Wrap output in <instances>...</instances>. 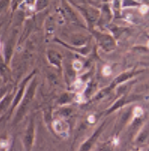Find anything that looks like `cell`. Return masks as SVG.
Segmentation results:
<instances>
[{
  "label": "cell",
  "mask_w": 149,
  "mask_h": 151,
  "mask_svg": "<svg viewBox=\"0 0 149 151\" xmlns=\"http://www.w3.org/2000/svg\"><path fill=\"white\" fill-rule=\"evenodd\" d=\"M35 89H36V81L34 80L31 84H30L29 88H28V90H27L26 95H25L24 99H23V101H22L21 106L19 107L18 112H17V114H16V121H18L19 119H21L22 117H23V115H24L25 111H26L27 106L29 105V103L31 102L33 96H34Z\"/></svg>",
  "instance_id": "6da1fadb"
},
{
  "label": "cell",
  "mask_w": 149,
  "mask_h": 151,
  "mask_svg": "<svg viewBox=\"0 0 149 151\" xmlns=\"http://www.w3.org/2000/svg\"><path fill=\"white\" fill-rule=\"evenodd\" d=\"M96 38L98 44L100 45V47L102 49H104L105 51H111L115 48V40L113 39L112 35L108 34V33H96Z\"/></svg>",
  "instance_id": "7a4b0ae2"
},
{
  "label": "cell",
  "mask_w": 149,
  "mask_h": 151,
  "mask_svg": "<svg viewBox=\"0 0 149 151\" xmlns=\"http://www.w3.org/2000/svg\"><path fill=\"white\" fill-rule=\"evenodd\" d=\"M63 10H64V13H65V15H66V18H68L69 21L75 23V24H78V25L83 24L82 19L80 18L79 14L77 13L75 10H74L68 3H64Z\"/></svg>",
  "instance_id": "3957f363"
},
{
  "label": "cell",
  "mask_w": 149,
  "mask_h": 151,
  "mask_svg": "<svg viewBox=\"0 0 149 151\" xmlns=\"http://www.w3.org/2000/svg\"><path fill=\"white\" fill-rule=\"evenodd\" d=\"M47 58L49 63L56 68H61L62 64V56L59 52L55 50H48L47 51Z\"/></svg>",
  "instance_id": "277c9868"
},
{
  "label": "cell",
  "mask_w": 149,
  "mask_h": 151,
  "mask_svg": "<svg viewBox=\"0 0 149 151\" xmlns=\"http://www.w3.org/2000/svg\"><path fill=\"white\" fill-rule=\"evenodd\" d=\"M88 41V37H86L85 35L80 34V33H72L69 35V40L68 42L71 45L79 47V46L86 45V42Z\"/></svg>",
  "instance_id": "5b68a950"
},
{
  "label": "cell",
  "mask_w": 149,
  "mask_h": 151,
  "mask_svg": "<svg viewBox=\"0 0 149 151\" xmlns=\"http://www.w3.org/2000/svg\"><path fill=\"white\" fill-rule=\"evenodd\" d=\"M79 9L82 10V13L85 16V19L87 21L95 22L97 19L99 18L100 12L97 9L92 8V7H79Z\"/></svg>",
  "instance_id": "8992f818"
},
{
  "label": "cell",
  "mask_w": 149,
  "mask_h": 151,
  "mask_svg": "<svg viewBox=\"0 0 149 151\" xmlns=\"http://www.w3.org/2000/svg\"><path fill=\"white\" fill-rule=\"evenodd\" d=\"M33 139H34V126H33V122H31L29 127L27 128L26 133H25V136H24V144L28 150L31 149Z\"/></svg>",
  "instance_id": "52a82bcc"
},
{
  "label": "cell",
  "mask_w": 149,
  "mask_h": 151,
  "mask_svg": "<svg viewBox=\"0 0 149 151\" xmlns=\"http://www.w3.org/2000/svg\"><path fill=\"white\" fill-rule=\"evenodd\" d=\"M53 128H54V130L58 133V134L65 136V135H67V133H68L69 127H68V124L66 123L64 120L59 119V120L54 121V123H53Z\"/></svg>",
  "instance_id": "ba28073f"
},
{
  "label": "cell",
  "mask_w": 149,
  "mask_h": 151,
  "mask_svg": "<svg viewBox=\"0 0 149 151\" xmlns=\"http://www.w3.org/2000/svg\"><path fill=\"white\" fill-rule=\"evenodd\" d=\"M45 35L46 38L52 37L54 35V31H55V19L53 18L52 16L48 17L47 19L45 20Z\"/></svg>",
  "instance_id": "9c48e42d"
},
{
  "label": "cell",
  "mask_w": 149,
  "mask_h": 151,
  "mask_svg": "<svg viewBox=\"0 0 149 151\" xmlns=\"http://www.w3.org/2000/svg\"><path fill=\"white\" fill-rule=\"evenodd\" d=\"M111 10L115 17H120L122 11V0H111Z\"/></svg>",
  "instance_id": "30bf717a"
},
{
  "label": "cell",
  "mask_w": 149,
  "mask_h": 151,
  "mask_svg": "<svg viewBox=\"0 0 149 151\" xmlns=\"http://www.w3.org/2000/svg\"><path fill=\"white\" fill-rule=\"evenodd\" d=\"M49 4V0H36L34 5V10L36 11H41V10L45 9Z\"/></svg>",
  "instance_id": "8fae6325"
},
{
  "label": "cell",
  "mask_w": 149,
  "mask_h": 151,
  "mask_svg": "<svg viewBox=\"0 0 149 151\" xmlns=\"http://www.w3.org/2000/svg\"><path fill=\"white\" fill-rule=\"evenodd\" d=\"M99 133H100V130H98V131H96V133H95L93 136H92V138H90V139H89L88 141H87V142L85 143V144H84L83 146H82V150H81V151H88L89 148L91 147L92 143H93V142L95 141V139H96L97 136L99 135Z\"/></svg>",
  "instance_id": "7c38bea8"
},
{
  "label": "cell",
  "mask_w": 149,
  "mask_h": 151,
  "mask_svg": "<svg viewBox=\"0 0 149 151\" xmlns=\"http://www.w3.org/2000/svg\"><path fill=\"white\" fill-rule=\"evenodd\" d=\"M140 6V4L135 0H122V8H126V7H136Z\"/></svg>",
  "instance_id": "4fadbf2b"
},
{
  "label": "cell",
  "mask_w": 149,
  "mask_h": 151,
  "mask_svg": "<svg viewBox=\"0 0 149 151\" xmlns=\"http://www.w3.org/2000/svg\"><path fill=\"white\" fill-rule=\"evenodd\" d=\"M10 100H11V97H10L9 95L5 97L4 99H2V101L0 102V112L6 110V108L8 107L9 103H10Z\"/></svg>",
  "instance_id": "5bb4252c"
},
{
  "label": "cell",
  "mask_w": 149,
  "mask_h": 151,
  "mask_svg": "<svg viewBox=\"0 0 149 151\" xmlns=\"http://www.w3.org/2000/svg\"><path fill=\"white\" fill-rule=\"evenodd\" d=\"M11 0H0V15L3 13V11L6 10L7 7L9 6Z\"/></svg>",
  "instance_id": "9a60e30c"
},
{
  "label": "cell",
  "mask_w": 149,
  "mask_h": 151,
  "mask_svg": "<svg viewBox=\"0 0 149 151\" xmlns=\"http://www.w3.org/2000/svg\"><path fill=\"white\" fill-rule=\"evenodd\" d=\"M82 67H83V63H82L81 61L75 60V61L73 62L72 68H73V70H74V71H79V70H81Z\"/></svg>",
  "instance_id": "2e32d148"
},
{
  "label": "cell",
  "mask_w": 149,
  "mask_h": 151,
  "mask_svg": "<svg viewBox=\"0 0 149 151\" xmlns=\"http://www.w3.org/2000/svg\"><path fill=\"white\" fill-rule=\"evenodd\" d=\"M143 114V110L142 108H140V107H136V108L133 110V115H134L135 117H140L142 116Z\"/></svg>",
  "instance_id": "e0dca14e"
},
{
  "label": "cell",
  "mask_w": 149,
  "mask_h": 151,
  "mask_svg": "<svg viewBox=\"0 0 149 151\" xmlns=\"http://www.w3.org/2000/svg\"><path fill=\"white\" fill-rule=\"evenodd\" d=\"M82 87H83V81L80 80V79L76 80L75 83H74V88H75V90H79V89H81Z\"/></svg>",
  "instance_id": "ac0fdd59"
},
{
  "label": "cell",
  "mask_w": 149,
  "mask_h": 151,
  "mask_svg": "<svg viewBox=\"0 0 149 151\" xmlns=\"http://www.w3.org/2000/svg\"><path fill=\"white\" fill-rule=\"evenodd\" d=\"M102 73H103L105 76H108V75H110V74L112 73L111 67H110V66H105V67L103 68V70H102Z\"/></svg>",
  "instance_id": "d6986e66"
},
{
  "label": "cell",
  "mask_w": 149,
  "mask_h": 151,
  "mask_svg": "<svg viewBox=\"0 0 149 151\" xmlns=\"http://www.w3.org/2000/svg\"><path fill=\"white\" fill-rule=\"evenodd\" d=\"M5 91H6V89H3V88H1V89H0V100H1V98H2V97H3V95H4V92Z\"/></svg>",
  "instance_id": "ffe728a7"
},
{
  "label": "cell",
  "mask_w": 149,
  "mask_h": 151,
  "mask_svg": "<svg viewBox=\"0 0 149 151\" xmlns=\"http://www.w3.org/2000/svg\"><path fill=\"white\" fill-rule=\"evenodd\" d=\"M89 122H93L94 121V117L93 116H90V117H89Z\"/></svg>",
  "instance_id": "44dd1931"
},
{
  "label": "cell",
  "mask_w": 149,
  "mask_h": 151,
  "mask_svg": "<svg viewBox=\"0 0 149 151\" xmlns=\"http://www.w3.org/2000/svg\"><path fill=\"white\" fill-rule=\"evenodd\" d=\"M147 47L149 48V40H148V42H147Z\"/></svg>",
  "instance_id": "7402d4cb"
},
{
  "label": "cell",
  "mask_w": 149,
  "mask_h": 151,
  "mask_svg": "<svg viewBox=\"0 0 149 151\" xmlns=\"http://www.w3.org/2000/svg\"><path fill=\"white\" fill-rule=\"evenodd\" d=\"M1 47H2V45H1V42H0V50H1Z\"/></svg>",
  "instance_id": "603a6c76"
}]
</instances>
